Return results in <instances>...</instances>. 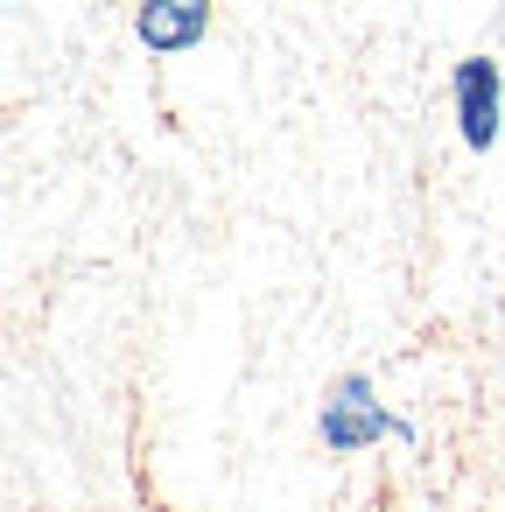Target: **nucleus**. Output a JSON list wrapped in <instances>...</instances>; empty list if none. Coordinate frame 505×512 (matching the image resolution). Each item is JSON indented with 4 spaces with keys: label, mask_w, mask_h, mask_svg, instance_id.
Instances as JSON below:
<instances>
[{
    "label": "nucleus",
    "mask_w": 505,
    "mask_h": 512,
    "mask_svg": "<svg viewBox=\"0 0 505 512\" xmlns=\"http://www.w3.org/2000/svg\"><path fill=\"white\" fill-rule=\"evenodd\" d=\"M316 442L330 456H365L379 442H414V421L379 400L372 372H337L330 393H323V407H316Z\"/></svg>",
    "instance_id": "1"
},
{
    "label": "nucleus",
    "mask_w": 505,
    "mask_h": 512,
    "mask_svg": "<svg viewBox=\"0 0 505 512\" xmlns=\"http://www.w3.org/2000/svg\"><path fill=\"white\" fill-rule=\"evenodd\" d=\"M449 113H456V141L470 155H491L505 141V71L491 57H456V71H449Z\"/></svg>",
    "instance_id": "2"
},
{
    "label": "nucleus",
    "mask_w": 505,
    "mask_h": 512,
    "mask_svg": "<svg viewBox=\"0 0 505 512\" xmlns=\"http://www.w3.org/2000/svg\"><path fill=\"white\" fill-rule=\"evenodd\" d=\"M211 0H134V36L155 57H183L211 36Z\"/></svg>",
    "instance_id": "3"
}]
</instances>
